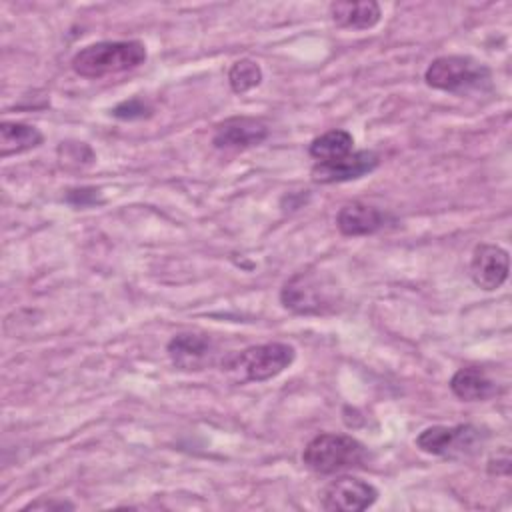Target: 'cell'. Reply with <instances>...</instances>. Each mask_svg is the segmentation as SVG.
<instances>
[{"label":"cell","mask_w":512,"mask_h":512,"mask_svg":"<svg viewBox=\"0 0 512 512\" xmlns=\"http://www.w3.org/2000/svg\"><path fill=\"white\" fill-rule=\"evenodd\" d=\"M146 56V46L138 40H104L80 48L70 64L82 78H104L138 68Z\"/></svg>","instance_id":"1"},{"label":"cell","mask_w":512,"mask_h":512,"mask_svg":"<svg viewBox=\"0 0 512 512\" xmlns=\"http://www.w3.org/2000/svg\"><path fill=\"white\" fill-rule=\"evenodd\" d=\"M296 358L294 346L286 342H266L248 346L242 352L226 354L220 360L222 372H226L236 384L266 382L282 374Z\"/></svg>","instance_id":"2"},{"label":"cell","mask_w":512,"mask_h":512,"mask_svg":"<svg viewBox=\"0 0 512 512\" xmlns=\"http://www.w3.org/2000/svg\"><path fill=\"white\" fill-rule=\"evenodd\" d=\"M280 302L294 314H326L338 306L340 290L336 282L326 274L300 270L282 284Z\"/></svg>","instance_id":"3"},{"label":"cell","mask_w":512,"mask_h":512,"mask_svg":"<svg viewBox=\"0 0 512 512\" xmlns=\"http://www.w3.org/2000/svg\"><path fill=\"white\" fill-rule=\"evenodd\" d=\"M490 68L472 56H460V54H448V56H438L434 58L426 72H424V82L442 92L450 94H472V92H482L490 88Z\"/></svg>","instance_id":"4"},{"label":"cell","mask_w":512,"mask_h":512,"mask_svg":"<svg viewBox=\"0 0 512 512\" xmlns=\"http://www.w3.org/2000/svg\"><path fill=\"white\" fill-rule=\"evenodd\" d=\"M366 456L364 444L354 436L322 432L306 444L302 464L316 474H338L364 466Z\"/></svg>","instance_id":"5"},{"label":"cell","mask_w":512,"mask_h":512,"mask_svg":"<svg viewBox=\"0 0 512 512\" xmlns=\"http://www.w3.org/2000/svg\"><path fill=\"white\" fill-rule=\"evenodd\" d=\"M486 442V432L472 424L456 426H430L416 436V446L424 454L464 460L476 456Z\"/></svg>","instance_id":"6"},{"label":"cell","mask_w":512,"mask_h":512,"mask_svg":"<svg viewBox=\"0 0 512 512\" xmlns=\"http://www.w3.org/2000/svg\"><path fill=\"white\" fill-rule=\"evenodd\" d=\"M378 500V490L356 476H338L320 492V506L330 512H360Z\"/></svg>","instance_id":"7"},{"label":"cell","mask_w":512,"mask_h":512,"mask_svg":"<svg viewBox=\"0 0 512 512\" xmlns=\"http://www.w3.org/2000/svg\"><path fill=\"white\" fill-rule=\"evenodd\" d=\"M170 362L182 372H200L216 362V344L210 336L198 332H180L166 344Z\"/></svg>","instance_id":"8"},{"label":"cell","mask_w":512,"mask_h":512,"mask_svg":"<svg viewBox=\"0 0 512 512\" xmlns=\"http://www.w3.org/2000/svg\"><path fill=\"white\" fill-rule=\"evenodd\" d=\"M270 134L264 120L252 116H234L214 126L212 144L218 150H246L262 144Z\"/></svg>","instance_id":"9"},{"label":"cell","mask_w":512,"mask_h":512,"mask_svg":"<svg viewBox=\"0 0 512 512\" xmlns=\"http://www.w3.org/2000/svg\"><path fill=\"white\" fill-rule=\"evenodd\" d=\"M380 164V156L374 150H358L334 162H316L312 166V180L318 184L348 182L370 174Z\"/></svg>","instance_id":"10"},{"label":"cell","mask_w":512,"mask_h":512,"mask_svg":"<svg viewBox=\"0 0 512 512\" xmlns=\"http://www.w3.org/2000/svg\"><path fill=\"white\" fill-rule=\"evenodd\" d=\"M472 282L482 290H496L508 278V252L496 244H478L470 260Z\"/></svg>","instance_id":"11"},{"label":"cell","mask_w":512,"mask_h":512,"mask_svg":"<svg viewBox=\"0 0 512 512\" xmlns=\"http://www.w3.org/2000/svg\"><path fill=\"white\" fill-rule=\"evenodd\" d=\"M390 216L366 202L344 204L336 214V228L344 236H366L382 230L388 224Z\"/></svg>","instance_id":"12"},{"label":"cell","mask_w":512,"mask_h":512,"mask_svg":"<svg viewBox=\"0 0 512 512\" xmlns=\"http://www.w3.org/2000/svg\"><path fill=\"white\" fill-rule=\"evenodd\" d=\"M450 390L462 402H484L498 394L496 382L478 366L458 368L450 378Z\"/></svg>","instance_id":"13"},{"label":"cell","mask_w":512,"mask_h":512,"mask_svg":"<svg viewBox=\"0 0 512 512\" xmlns=\"http://www.w3.org/2000/svg\"><path fill=\"white\" fill-rule=\"evenodd\" d=\"M330 18L336 26L346 30H370L382 18V8L378 2H332L328 6Z\"/></svg>","instance_id":"14"},{"label":"cell","mask_w":512,"mask_h":512,"mask_svg":"<svg viewBox=\"0 0 512 512\" xmlns=\"http://www.w3.org/2000/svg\"><path fill=\"white\" fill-rule=\"evenodd\" d=\"M42 142H44V136L36 126H30L24 122H10V120H4L0 124V156L2 158L28 152L32 148H38Z\"/></svg>","instance_id":"15"},{"label":"cell","mask_w":512,"mask_h":512,"mask_svg":"<svg viewBox=\"0 0 512 512\" xmlns=\"http://www.w3.org/2000/svg\"><path fill=\"white\" fill-rule=\"evenodd\" d=\"M352 146H354V138L348 130L332 128L310 142L308 154L316 162H334L348 156L352 152Z\"/></svg>","instance_id":"16"},{"label":"cell","mask_w":512,"mask_h":512,"mask_svg":"<svg viewBox=\"0 0 512 512\" xmlns=\"http://www.w3.org/2000/svg\"><path fill=\"white\" fill-rule=\"evenodd\" d=\"M260 82H262V68L258 62L250 58L236 60L228 70V84L236 94H244L256 88Z\"/></svg>","instance_id":"17"},{"label":"cell","mask_w":512,"mask_h":512,"mask_svg":"<svg viewBox=\"0 0 512 512\" xmlns=\"http://www.w3.org/2000/svg\"><path fill=\"white\" fill-rule=\"evenodd\" d=\"M152 112V106L148 102H144L142 98H130V100H124L120 102L112 114L120 120H136V118H144V116H150Z\"/></svg>","instance_id":"18"},{"label":"cell","mask_w":512,"mask_h":512,"mask_svg":"<svg viewBox=\"0 0 512 512\" xmlns=\"http://www.w3.org/2000/svg\"><path fill=\"white\" fill-rule=\"evenodd\" d=\"M24 510H74V504L68 500H52V498H38L24 506Z\"/></svg>","instance_id":"19"},{"label":"cell","mask_w":512,"mask_h":512,"mask_svg":"<svg viewBox=\"0 0 512 512\" xmlns=\"http://www.w3.org/2000/svg\"><path fill=\"white\" fill-rule=\"evenodd\" d=\"M488 472H490V474H496V476L510 472V456H508V450H506V448H504L500 454H496V456H492V458L488 460Z\"/></svg>","instance_id":"20"}]
</instances>
